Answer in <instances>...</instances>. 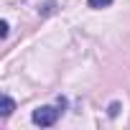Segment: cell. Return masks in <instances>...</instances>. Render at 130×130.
Masks as SVG:
<instances>
[{
    "label": "cell",
    "instance_id": "6da1fadb",
    "mask_svg": "<svg viewBox=\"0 0 130 130\" xmlns=\"http://www.w3.org/2000/svg\"><path fill=\"white\" fill-rule=\"evenodd\" d=\"M59 115H61V110H56V107H51V105H43V107L33 110L31 120H33V125H41V127H51V125H56Z\"/></svg>",
    "mask_w": 130,
    "mask_h": 130
},
{
    "label": "cell",
    "instance_id": "7a4b0ae2",
    "mask_svg": "<svg viewBox=\"0 0 130 130\" xmlns=\"http://www.w3.org/2000/svg\"><path fill=\"white\" fill-rule=\"evenodd\" d=\"M13 110H15V102L8 94H3V97H0V117H8Z\"/></svg>",
    "mask_w": 130,
    "mask_h": 130
},
{
    "label": "cell",
    "instance_id": "3957f363",
    "mask_svg": "<svg viewBox=\"0 0 130 130\" xmlns=\"http://www.w3.org/2000/svg\"><path fill=\"white\" fill-rule=\"evenodd\" d=\"M87 5L100 10V8H110V5H112V0H87Z\"/></svg>",
    "mask_w": 130,
    "mask_h": 130
},
{
    "label": "cell",
    "instance_id": "277c9868",
    "mask_svg": "<svg viewBox=\"0 0 130 130\" xmlns=\"http://www.w3.org/2000/svg\"><path fill=\"white\" fill-rule=\"evenodd\" d=\"M0 36H3V38L8 36V21H0Z\"/></svg>",
    "mask_w": 130,
    "mask_h": 130
},
{
    "label": "cell",
    "instance_id": "5b68a950",
    "mask_svg": "<svg viewBox=\"0 0 130 130\" xmlns=\"http://www.w3.org/2000/svg\"><path fill=\"white\" fill-rule=\"evenodd\" d=\"M117 110H120V105H117V102H112V105H110V115H117Z\"/></svg>",
    "mask_w": 130,
    "mask_h": 130
}]
</instances>
